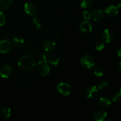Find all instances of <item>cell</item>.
I'll list each match as a JSON object with an SVG mask.
<instances>
[{"mask_svg": "<svg viewBox=\"0 0 121 121\" xmlns=\"http://www.w3.org/2000/svg\"><path fill=\"white\" fill-rule=\"evenodd\" d=\"M120 93H121V88H120Z\"/></svg>", "mask_w": 121, "mask_h": 121, "instance_id": "30", "label": "cell"}, {"mask_svg": "<svg viewBox=\"0 0 121 121\" xmlns=\"http://www.w3.org/2000/svg\"><path fill=\"white\" fill-rule=\"evenodd\" d=\"M32 26L36 30L40 29L42 26V21L41 19L37 17L34 18L32 21Z\"/></svg>", "mask_w": 121, "mask_h": 121, "instance_id": "19", "label": "cell"}, {"mask_svg": "<svg viewBox=\"0 0 121 121\" xmlns=\"http://www.w3.org/2000/svg\"><path fill=\"white\" fill-rule=\"evenodd\" d=\"M93 2V0H82L81 7L84 8H87L91 7L92 5Z\"/></svg>", "mask_w": 121, "mask_h": 121, "instance_id": "21", "label": "cell"}, {"mask_svg": "<svg viewBox=\"0 0 121 121\" xmlns=\"http://www.w3.org/2000/svg\"><path fill=\"white\" fill-rule=\"evenodd\" d=\"M19 67L25 71H30L35 67L36 62L32 56L30 54H25L19 59L18 62Z\"/></svg>", "mask_w": 121, "mask_h": 121, "instance_id": "1", "label": "cell"}, {"mask_svg": "<svg viewBox=\"0 0 121 121\" xmlns=\"http://www.w3.org/2000/svg\"><path fill=\"white\" fill-rule=\"evenodd\" d=\"M11 43L15 47H21L24 44V40L20 36H14L12 38Z\"/></svg>", "mask_w": 121, "mask_h": 121, "instance_id": "14", "label": "cell"}, {"mask_svg": "<svg viewBox=\"0 0 121 121\" xmlns=\"http://www.w3.org/2000/svg\"><path fill=\"white\" fill-rule=\"evenodd\" d=\"M12 72V69L9 65H4L0 69V75L3 78H7L9 76Z\"/></svg>", "mask_w": 121, "mask_h": 121, "instance_id": "12", "label": "cell"}, {"mask_svg": "<svg viewBox=\"0 0 121 121\" xmlns=\"http://www.w3.org/2000/svg\"><path fill=\"white\" fill-rule=\"evenodd\" d=\"M111 100L108 97H102L99 100V105L102 108H108L111 105Z\"/></svg>", "mask_w": 121, "mask_h": 121, "instance_id": "16", "label": "cell"}, {"mask_svg": "<svg viewBox=\"0 0 121 121\" xmlns=\"http://www.w3.org/2000/svg\"><path fill=\"white\" fill-rule=\"evenodd\" d=\"M24 11L28 16L35 17L37 14L38 9L35 5L31 2H26L24 5Z\"/></svg>", "mask_w": 121, "mask_h": 121, "instance_id": "3", "label": "cell"}, {"mask_svg": "<svg viewBox=\"0 0 121 121\" xmlns=\"http://www.w3.org/2000/svg\"><path fill=\"white\" fill-rule=\"evenodd\" d=\"M93 72H94V74L96 76L100 77L104 74V70L101 66H96L93 69Z\"/></svg>", "mask_w": 121, "mask_h": 121, "instance_id": "20", "label": "cell"}, {"mask_svg": "<svg viewBox=\"0 0 121 121\" xmlns=\"http://www.w3.org/2000/svg\"><path fill=\"white\" fill-rule=\"evenodd\" d=\"M37 70L40 75L43 76H47L50 72V67L47 65V63L43 60H41L38 63Z\"/></svg>", "mask_w": 121, "mask_h": 121, "instance_id": "5", "label": "cell"}, {"mask_svg": "<svg viewBox=\"0 0 121 121\" xmlns=\"http://www.w3.org/2000/svg\"><path fill=\"white\" fill-rule=\"evenodd\" d=\"M93 29V24L91 21H85L81 24L80 26V31L85 34H89L91 33Z\"/></svg>", "mask_w": 121, "mask_h": 121, "instance_id": "8", "label": "cell"}, {"mask_svg": "<svg viewBox=\"0 0 121 121\" xmlns=\"http://www.w3.org/2000/svg\"><path fill=\"white\" fill-rule=\"evenodd\" d=\"M104 16V12L101 9H96L92 13V17L95 21H100L103 19Z\"/></svg>", "mask_w": 121, "mask_h": 121, "instance_id": "15", "label": "cell"}, {"mask_svg": "<svg viewBox=\"0 0 121 121\" xmlns=\"http://www.w3.org/2000/svg\"><path fill=\"white\" fill-rule=\"evenodd\" d=\"M119 10V8L118 5L115 6L111 5L106 7L105 9V13L108 17H113L117 15Z\"/></svg>", "mask_w": 121, "mask_h": 121, "instance_id": "9", "label": "cell"}, {"mask_svg": "<svg viewBox=\"0 0 121 121\" xmlns=\"http://www.w3.org/2000/svg\"><path fill=\"white\" fill-rule=\"evenodd\" d=\"M80 63L86 69H90L93 67L96 63V61L93 57L92 56L86 55L83 56L80 59Z\"/></svg>", "mask_w": 121, "mask_h": 121, "instance_id": "2", "label": "cell"}, {"mask_svg": "<svg viewBox=\"0 0 121 121\" xmlns=\"http://www.w3.org/2000/svg\"><path fill=\"white\" fill-rule=\"evenodd\" d=\"M108 87V82L106 81H102L98 85V89L105 90Z\"/></svg>", "mask_w": 121, "mask_h": 121, "instance_id": "23", "label": "cell"}, {"mask_svg": "<svg viewBox=\"0 0 121 121\" xmlns=\"http://www.w3.org/2000/svg\"><path fill=\"white\" fill-rule=\"evenodd\" d=\"M115 34L113 31L111 29H106L102 34V40L104 42L109 43L114 39Z\"/></svg>", "mask_w": 121, "mask_h": 121, "instance_id": "7", "label": "cell"}, {"mask_svg": "<svg viewBox=\"0 0 121 121\" xmlns=\"http://www.w3.org/2000/svg\"><path fill=\"white\" fill-rule=\"evenodd\" d=\"M47 62L52 66H57L60 62V59L55 56H49L47 60Z\"/></svg>", "mask_w": 121, "mask_h": 121, "instance_id": "18", "label": "cell"}, {"mask_svg": "<svg viewBox=\"0 0 121 121\" xmlns=\"http://www.w3.org/2000/svg\"><path fill=\"white\" fill-rule=\"evenodd\" d=\"M118 71L119 72V73H121V62L119 64V65H118Z\"/></svg>", "mask_w": 121, "mask_h": 121, "instance_id": "28", "label": "cell"}, {"mask_svg": "<svg viewBox=\"0 0 121 121\" xmlns=\"http://www.w3.org/2000/svg\"><path fill=\"white\" fill-rule=\"evenodd\" d=\"M105 47V44L104 41H98L95 46L96 49L98 51H102Z\"/></svg>", "mask_w": 121, "mask_h": 121, "instance_id": "24", "label": "cell"}, {"mask_svg": "<svg viewBox=\"0 0 121 121\" xmlns=\"http://www.w3.org/2000/svg\"><path fill=\"white\" fill-rule=\"evenodd\" d=\"M5 23V17L2 11H0V27L4 26Z\"/></svg>", "mask_w": 121, "mask_h": 121, "instance_id": "26", "label": "cell"}, {"mask_svg": "<svg viewBox=\"0 0 121 121\" xmlns=\"http://www.w3.org/2000/svg\"><path fill=\"white\" fill-rule=\"evenodd\" d=\"M107 113L103 109H99L95 113L94 118L97 121H103L106 119Z\"/></svg>", "mask_w": 121, "mask_h": 121, "instance_id": "13", "label": "cell"}, {"mask_svg": "<svg viewBox=\"0 0 121 121\" xmlns=\"http://www.w3.org/2000/svg\"><path fill=\"white\" fill-rule=\"evenodd\" d=\"M57 89L60 95L67 96L71 92V86L66 83H60L58 85Z\"/></svg>", "mask_w": 121, "mask_h": 121, "instance_id": "6", "label": "cell"}, {"mask_svg": "<svg viewBox=\"0 0 121 121\" xmlns=\"http://www.w3.org/2000/svg\"><path fill=\"white\" fill-rule=\"evenodd\" d=\"M13 0H0V9L4 10L8 9L11 5Z\"/></svg>", "mask_w": 121, "mask_h": 121, "instance_id": "17", "label": "cell"}, {"mask_svg": "<svg viewBox=\"0 0 121 121\" xmlns=\"http://www.w3.org/2000/svg\"><path fill=\"white\" fill-rule=\"evenodd\" d=\"M112 100L113 102H118L121 100V93H115L112 96Z\"/></svg>", "mask_w": 121, "mask_h": 121, "instance_id": "25", "label": "cell"}, {"mask_svg": "<svg viewBox=\"0 0 121 121\" xmlns=\"http://www.w3.org/2000/svg\"><path fill=\"white\" fill-rule=\"evenodd\" d=\"M11 111L8 106H5L2 109V114L5 118H8L11 116Z\"/></svg>", "mask_w": 121, "mask_h": 121, "instance_id": "22", "label": "cell"}, {"mask_svg": "<svg viewBox=\"0 0 121 121\" xmlns=\"http://www.w3.org/2000/svg\"><path fill=\"white\" fill-rule=\"evenodd\" d=\"M13 44L8 39L0 41V53H7L11 52L13 48Z\"/></svg>", "mask_w": 121, "mask_h": 121, "instance_id": "4", "label": "cell"}, {"mask_svg": "<svg viewBox=\"0 0 121 121\" xmlns=\"http://www.w3.org/2000/svg\"><path fill=\"white\" fill-rule=\"evenodd\" d=\"M99 90L96 86H91L86 91V96L88 99H94L98 96Z\"/></svg>", "mask_w": 121, "mask_h": 121, "instance_id": "11", "label": "cell"}, {"mask_svg": "<svg viewBox=\"0 0 121 121\" xmlns=\"http://www.w3.org/2000/svg\"><path fill=\"white\" fill-rule=\"evenodd\" d=\"M118 56L121 57V48H120V49H119V50L118 51Z\"/></svg>", "mask_w": 121, "mask_h": 121, "instance_id": "29", "label": "cell"}, {"mask_svg": "<svg viewBox=\"0 0 121 121\" xmlns=\"http://www.w3.org/2000/svg\"><path fill=\"white\" fill-rule=\"evenodd\" d=\"M83 17L86 20H89L92 17V15H91V13H90L89 11H85L83 13Z\"/></svg>", "mask_w": 121, "mask_h": 121, "instance_id": "27", "label": "cell"}, {"mask_svg": "<svg viewBox=\"0 0 121 121\" xmlns=\"http://www.w3.org/2000/svg\"><path fill=\"white\" fill-rule=\"evenodd\" d=\"M56 43L52 39H47L43 43V48L46 52H50L54 50Z\"/></svg>", "mask_w": 121, "mask_h": 121, "instance_id": "10", "label": "cell"}]
</instances>
